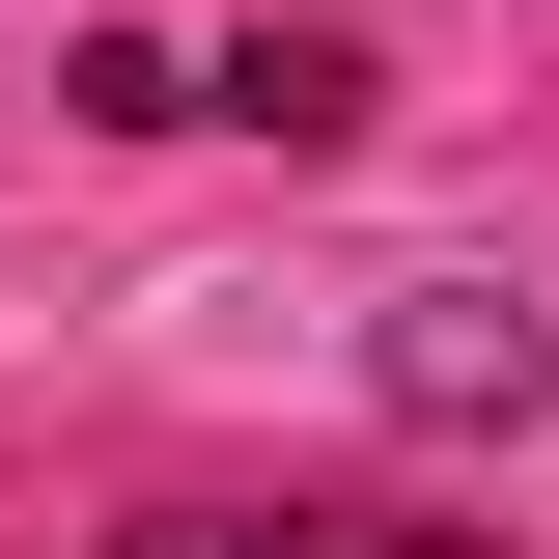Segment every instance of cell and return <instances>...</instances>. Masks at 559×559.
Wrapping results in <instances>:
<instances>
[{"label":"cell","instance_id":"obj_1","mask_svg":"<svg viewBox=\"0 0 559 559\" xmlns=\"http://www.w3.org/2000/svg\"><path fill=\"white\" fill-rule=\"evenodd\" d=\"M532 308H392V419H532Z\"/></svg>","mask_w":559,"mask_h":559},{"label":"cell","instance_id":"obj_2","mask_svg":"<svg viewBox=\"0 0 559 559\" xmlns=\"http://www.w3.org/2000/svg\"><path fill=\"white\" fill-rule=\"evenodd\" d=\"M197 112H252V140H364V57H336V28H252V57H197Z\"/></svg>","mask_w":559,"mask_h":559},{"label":"cell","instance_id":"obj_3","mask_svg":"<svg viewBox=\"0 0 559 559\" xmlns=\"http://www.w3.org/2000/svg\"><path fill=\"white\" fill-rule=\"evenodd\" d=\"M168 559H419V532H168Z\"/></svg>","mask_w":559,"mask_h":559}]
</instances>
